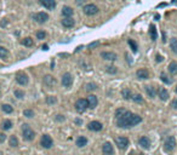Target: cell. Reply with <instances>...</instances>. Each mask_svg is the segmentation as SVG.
Listing matches in <instances>:
<instances>
[{
  "label": "cell",
  "mask_w": 177,
  "mask_h": 155,
  "mask_svg": "<svg viewBox=\"0 0 177 155\" xmlns=\"http://www.w3.org/2000/svg\"><path fill=\"white\" fill-rule=\"evenodd\" d=\"M141 121H142V118L140 115L125 110V113L122 115L117 118V125L119 127H122V129H127V127H132L135 125L140 124Z\"/></svg>",
  "instance_id": "6da1fadb"
},
{
  "label": "cell",
  "mask_w": 177,
  "mask_h": 155,
  "mask_svg": "<svg viewBox=\"0 0 177 155\" xmlns=\"http://www.w3.org/2000/svg\"><path fill=\"white\" fill-rule=\"evenodd\" d=\"M22 136L26 141H33L34 137H35V132L30 129V126L28 124H23L22 125Z\"/></svg>",
  "instance_id": "7a4b0ae2"
},
{
  "label": "cell",
  "mask_w": 177,
  "mask_h": 155,
  "mask_svg": "<svg viewBox=\"0 0 177 155\" xmlns=\"http://www.w3.org/2000/svg\"><path fill=\"white\" fill-rule=\"evenodd\" d=\"M83 11L87 16H93V15H96V13H98L100 9L95 4H86V5H84Z\"/></svg>",
  "instance_id": "3957f363"
},
{
  "label": "cell",
  "mask_w": 177,
  "mask_h": 155,
  "mask_svg": "<svg viewBox=\"0 0 177 155\" xmlns=\"http://www.w3.org/2000/svg\"><path fill=\"white\" fill-rule=\"evenodd\" d=\"M87 108H88L87 99H85V98H80L75 102V109L78 113H84Z\"/></svg>",
  "instance_id": "277c9868"
},
{
  "label": "cell",
  "mask_w": 177,
  "mask_h": 155,
  "mask_svg": "<svg viewBox=\"0 0 177 155\" xmlns=\"http://www.w3.org/2000/svg\"><path fill=\"white\" fill-rule=\"evenodd\" d=\"M176 139L174 136H170L166 138L165 141V143H164V148H165V150L166 152H172L175 149V147H176Z\"/></svg>",
  "instance_id": "5b68a950"
},
{
  "label": "cell",
  "mask_w": 177,
  "mask_h": 155,
  "mask_svg": "<svg viewBox=\"0 0 177 155\" xmlns=\"http://www.w3.org/2000/svg\"><path fill=\"white\" fill-rule=\"evenodd\" d=\"M40 144L43 145V148H46V149H49L53 145V141L52 138L49 136V134H43L41 139H40Z\"/></svg>",
  "instance_id": "8992f818"
},
{
  "label": "cell",
  "mask_w": 177,
  "mask_h": 155,
  "mask_svg": "<svg viewBox=\"0 0 177 155\" xmlns=\"http://www.w3.org/2000/svg\"><path fill=\"white\" fill-rule=\"evenodd\" d=\"M129 143H130V141L126 137H117L115 138V144L118 145L119 149H126Z\"/></svg>",
  "instance_id": "52a82bcc"
},
{
  "label": "cell",
  "mask_w": 177,
  "mask_h": 155,
  "mask_svg": "<svg viewBox=\"0 0 177 155\" xmlns=\"http://www.w3.org/2000/svg\"><path fill=\"white\" fill-rule=\"evenodd\" d=\"M33 18L35 19V21L38 22V23H45L47 19H49V15H47L46 12H38V13H35V15H33Z\"/></svg>",
  "instance_id": "ba28073f"
},
{
  "label": "cell",
  "mask_w": 177,
  "mask_h": 155,
  "mask_svg": "<svg viewBox=\"0 0 177 155\" xmlns=\"http://www.w3.org/2000/svg\"><path fill=\"white\" fill-rule=\"evenodd\" d=\"M72 84H73V76H72V74H69V73L63 74V76H62V85L64 87H71Z\"/></svg>",
  "instance_id": "9c48e42d"
},
{
  "label": "cell",
  "mask_w": 177,
  "mask_h": 155,
  "mask_svg": "<svg viewBox=\"0 0 177 155\" xmlns=\"http://www.w3.org/2000/svg\"><path fill=\"white\" fill-rule=\"evenodd\" d=\"M16 81L19 85H27V84H28V81H29V79H28V76H27L24 73H18L17 75H16Z\"/></svg>",
  "instance_id": "30bf717a"
},
{
  "label": "cell",
  "mask_w": 177,
  "mask_h": 155,
  "mask_svg": "<svg viewBox=\"0 0 177 155\" xmlns=\"http://www.w3.org/2000/svg\"><path fill=\"white\" fill-rule=\"evenodd\" d=\"M87 127H88V130H91V131H101L103 129V125H102L100 121H91V123H88Z\"/></svg>",
  "instance_id": "8fae6325"
},
{
  "label": "cell",
  "mask_w": 177,
  "mask_h": 155,
  "mask_svg": "<svg viewBox=\"0 0 177 155\" xmlns=\"http://www.w3.org/2000/svg\"><path fill=\"white\" fill-rule=\"evenodd\" d=\"M102 153L104 155H113L114 154V149H113V145L109 142H106L102 147Z\"/></svg>",
  "instance_id": "7c38bea8"
},
{
  "label": "cell",
  "mask_w": 177,
  "mask_h": 155,
  "mask_svg": "<svg viewBox=\"0 0 177 155\" xmlns=\"http://www.w3.org/2000/svg\"><path fill=\"white\" fill-rule=\"evenodd\" d=\"M87 104H88V108H91V109H93V108H96L97 104H98V101H97V97L95 95H90L87 96Z\"/></svg>",
  "instance_id": "4fadbf2b"
},
{
  "label": "cell",
  "mask_w": 177,
  "mask_h": 155,
  "mask_svg": "<svg viewBox=\"0 0 177 155\" xmlns=\"http://www.w3.org/2000/svg\"><path fill=\"white\" fill-rule=\"evenodd\" d=\"M40 4L45 6L47 10H52L56 8V0H40Z\"/></svg>",
  "instance_id": "5bb4252c"
},
{
  "label": "cell",
  "mask_w": 177,
  "mask_h": 155,
  "mask_svg": "<svg viewBox=\"0 0 177 155\" xmlns=\"http://www.w3.org/2000/svg\"><path fill=\"white\" fill-rule=\"evenodd\" d=\"M44 84L49 87V89H51V87H53L55 86V84H56V79L53 78V76H51V75H45L44 76Z\"/></svg>",
  "instance_id": "9a60e30c"
},
{
  "label": "cell",
  "mask_w": 177,
  "mask_h": 155,
  "mask_svg": "<svg viewBox=\"0 0 177 155\" xmlns=\"http://www.w3.org/2000/svg\"><path fill=\"white\" fill-rule=\"evenodd\" d=\"M101 57L103 59H107V61H115L117 59V53H114V52H102Z\"/></svg>",
  "instance_id": "2e32d148"
},
{
  "label": "cell",
  "mask_w": 177,
  "mask_h": 155,
  "mask_svg": "<svg viewBox=\"0 0 177 155\" xmlns=\"http://www.w3.org/2000/svg\"><path fill=\"white\" fill-rule=\"evenodd\" d=\"M138 144H140L141 147H143L145 149H148V148L151 147V141H149L148 137L143 136V137H141V138L138 139Z\"/></svg>",
  "instance_id": "e0dca14e"
},
{
  "label": "cell",
  "mask_w": 177,
  "mask_h": 155,
  "mask_svg": "<svg viewBox=\"0 0 177 155\" xmlns=\"http://www.w3.org/2000/svg\"><path fill=\"white\" fill-rule=\"evenodd\" d=\"M136 75H137L138 79H142V80H146L149 78V73L147 69H138L137 73H136Z\"/></svg>",
  "instance_id": "ac0fdd59"
},
{
  "label": "cell",
  "mask_w": 177,
  "mask_h": 155,
  "mask_svg": "<svg viewBox=\"0 0 177 155\" xmlns=\"http://www.w3.org/2000/svg\"><path fill=\"white\" fill-rule=\"evenodd\" d=\"M62 25L66 27V28H72L74 25V19L72 17H64L62 19Z\"/></svg>",
  "instance_id": "d6986e66"
},
{
  "label": "cell",
  "mask_w": 177,
  "mask_h": 155,
  "mask_svg": "<svg viewBox=\"0 0 177 155\" xmlns=\"http://www.w3.org/2000/svg\"><path fill=\"white\" fill-rule=\"evenodd\" d=\"M73 13H74V11H73L72 8H69V6H64V8L62 9V15L64 17H72Z\"/></svg>",
  "instance_id": "ffe728a7"
},
{
  "label": "cell",
  "mask_w": 177,
  "mask_h": 155,
  "mask_svg": "<svg viewBox=\"0 0 177 155\" xmlns=\"http://www.w3.org/2000/svg\"><path fill=\"white\" fill-rule=\"evenodd\" d=\"M159 97H160V99L161 101H167L169 99V92H167V90L166 89H160L159 90Z\"/></svg>",
  "instance_id": "44dd1931"
},
{
  "label": "cell",
  "mask_w": 177,
  "mask_h": 155,
  "mask_svg": "<svg viewBox=\"0 0 177 155\" xmlns=\"http://www.w3.org/2000/svg\"><path fill=\"white\" fill-rule=\"evenodd\" d=\"M149 35H151V39L152 40H156L158 33H156V29H155V25L154 24H151V27H149Z\"/></svg>",
  "instance_id": "7402d4cb"
},
{
  "label": "cell",
  "mask_w": 177,
  "mask_h": 155,
  "mask_svg": "<svg viewBox=\"0 0 177 155\" xmlns=\"http://www.w3.org/2000/svg\"><path fill=\"white\" fill-rule=\"evenodd\" d=\"M87 144V139H86V137H84V136H80L78 139H77V145L79 147V148H81V147H85Z\"/></svg>",
  "instance_id": "603a6c76"
},
{
  "label": "cell",
  "mask_w": 177,
  "mask_h": 155,
  "mask_svg": "<svg viewBox=\"0 0 177 155\" xmlns=\"http://www.w3.org/2000/svg\"><path fill=\"white\" fill-rule=\"evenodd\" d=\"M170 48H171L172 52L177 55V39L176 38H171V40H170Z\"/></svg>",
  "instance_id": "cb8c5ba5"
},
{
  "label": "cell",
  "mask_w": 177,
  "mask_h": 155,
  "mask_svg": "<svg viewBox=\"0 0 177 155\" xmlns=\"http://www.w3.org/2000/svg\"><path fill=\"white\" fill-rule=\"evenodd\" d=\"M22 45L23 46H26V48H32V46L34 45V43H33V39L32 38H24L23 40H22Z\"/></svg>",
  "instance_id": "d4e9b609"
},
{
  "label": "cell",
  "mask_w": 177,
  "mask_h": 155,
  "mask_svg": "<svg viewBox=\"0 0 177 155\" xmlns=\"http://www.w3.org/2000/svg\"><path fill=\"white\" fill-rule=\"evenodd\" d=\"M169 72L171 73L172 75L177 74V62H171L169 64Z\"/></svg>",
  "instance_id": "484cf974"
},
{
  "label": "cell",
  "mask_w": 177,
  "mask_h": 155,
  "mask_svg": "<svg viewBox=\"0 0 177 155\" xmlns=\"http://www.w3.org/2000/svg\"><path fill=\"white\" fill-rule=\"evenodd\" d=\"M160 79H161V81H162V83H165L166 85H171V84H172V79H170L165 73H162V74H161V75H160Z\"/></svg>",
  "instance_id": "4316f807"
},
{
  "label": "cell",
  "mask_w": 177,
  "mask_h": 155,
  "mask_svg": "<svg viewBox=\"0 0 177 155\" xmlns=\"http://www.w3.org/2000/svg\"><path fill=\"white\" fill-rule=\"evenodd\" d=\"M146 92L151 98H153L155 96V90H154L153 86H146Z\"/></svg>",
  "instance_id": "83f0119b"
},
{
  "label": "cell",
  "mask_w": 177,
  "mask_h": 155,
  "mask_svg": "<svg viewBox=\"0 0 177 155\" xmlns=\"http://www.w3.org/2000/svg\"><path fill=\"white\" fill-rule=\"evenodd\" d=\"M121 93H122V97H124L125 99H131V97H132V92L129 89H124L121 91Z\"/></svg>",
  "instance_id": "f1b7e54d"
},
{
  "label": "cell",
  "mask_w": 177,
  "mask_h": 155,
  "mask_svg": "<svg viewBox=\"0 0 177 155\" xmlns=\"http://www.w3.org/2000/svg\"><path fill=\"white\" fill-rule=\"evenodd\" d=\"M1 109H3V112L6 113V114H11V113L13 112V108H12L10 104H3V105H1Z\"/></svg>",
  "instance_id": "f546056e"
},
{
  "label": "cell",
  "mask_w": 177,
  "mask_h": 155,
  "mask_svg": "<svg viewBox=\"0 0 177 155\" xmlns=\"http://www.w3.org/2000/svg\"><path fill=\"white\" fill-rule=\"evenodd\" d=\"M9 143H10V145L11 147H18V139H17V137L16 136H11L10 137V139H9Z\"/></svg>",
  "instance_id": "4dcf8cb0"
},
{
  "label": "cell",
  "mask_w": 177,
  "mask_h": 155,
  "mask_svg": "<svg viewBox=\"0 0 177 155\" xmlns=\"http://www.w3.org/2000/svg\"><path fill=\"white\" fill-rule=\"evenodd\" d=\"M131 99L133 101V102H136V103H142V102H143V97H142L141 95H138V93H136V95H132Z\"/></svg>",
  "instance_id": "1f68e13d"
},
{
  "label": "cell",
  "mask_w": 177,
  "mask_h": 155,
  "mask_svg": "<svg viewBox=\"0 0 177 155\" xmlns=\"http://www.w3.org/2000/svg\"><path fill=\"white\" fill-rule=\"evenodd\" d=\"M8 56H9V51L6 50L5 48H3V46H0V58L5 59Z\"/></svg>",
  "instance_id": "d6a6232c"
},
{
  "label": "cell",
  "mask_w": 177,
  "mask_h": 155,
  "mask_svg": "<svg viewBox=\"0 0 177 155\" xmlns=\"http://www.w3.org/2000/svg\"><path fill=\"white\" fill-rule=\"evenodd\" d=\"M1 127H3V130H10L11 127H12V121L5 120L4 123H3V125H1Z\"/></svg>",
  "instance_id": "836d02e7"
},
{
  "label": "cell",
  "mask_w": 177,
  "mask_h": 155,
  "mask_svg": "<svg viewBox=\"0 0 177 155\" xmlns=\"http://www.w3.org/2000/svg\"><path fill=\"white\" fill-rule=\"evenodd\" d=\"M129 45H130V48H131V50L133 51V52H137V44H136L132 39H129Z\"/></svg>",
  "instance_id": "e575fe53"
},
{
  "label": "cell",
  "mask_w": 177,
  "mask_h": 155,
  "mask_svg": "<svg viewBox=\"0 0 177 155\" xmlns=\"http://www.w3.org/2000/svg\"><path fill=\"white\" fill-rule=\"evenodd\" d=\"M56 102H57L56 97H53V96H47L46 97V103L47 104H55Z\"/></svg>",
  "instance_id": "d590c367"
},
{
  "label": "cell",
  "mask_w": 177,
  "mask_h": 155,
  "mask_svg": "<svg viewBox=\"0 0 177 155\" xmlns=\"http://www.w3.org/2000/svg\"><path fill=\"white\" fill-rule=\"evenodd\" d=\"M23 115L26 118H33L34 116V112L32 109H26V110H23Z\"/></svg>",
  "instance_id": "8d00e7d4"
},
{
  "label": "cell",
  "mask_w": 177,
  "mask_h": 155,
  "mask_svg": "<svg viewBox=\"0 0 177 155\" xmlns=\"http://www.w3.org/2000/svg\"><path fill=\"white\" fill-rule=\"evenodd\" d=\"M37 38H38L39 40L45 39V38H46V33H45L44 30H39V32H37Z\"/></svg>",
  "instance_id": "74e56055"
},
{
  "label": "cell",
  "mask_w": 177,
  "mask_h": 155,
  "mask_svg": "<svg viewBox=\"0 0 177 155\" xmlns=\"http://www.w3.org/2000/svg\"><path fill=\"white\" fill-rule=\"evenodd\" d=\"M95 90H97L96 84H87L86 85V91H95Z\"/></svg>",
  "instance_id": "f35d334b"
},
{
  "label": "cell",
  "mask_w": 177,
  "mask_h": 155,
  "mask_svg": "<svg viewBox=\"0 0 177 155\" xmlns=\"http://www.w3.org/2000/svg\"><path fill=\"white\" fill-rule=\"evenodd\" d=\"M15 96H16L17 98H23V97H24V92H23L22 90H16V91H15Z\"/></svg>",
  "instance_id": "ab89813d"
},
{
  "label": "cell",
  "mask_w": 177,
  "mask_h": 155,
  "mask_svg": "<svg viewBox=\"0 0 177 155\" xmlns=\"http://www.w3.org/2000/svg\"><path fill=\"white\" fill-rule=\"evenodd\" d=\"M125 113V109H122V108H119V109H117L115 110V116L117 118H119L120 115H122V114Z\"/></svg>",
  "instance_id": "60d3db41"
},
{
  "label": "cell",
  "mask_w": 177,
  "mask_h": 155,
  "mask_svg": "<svg viewBox=\"0 0 177 155\" xmlns=\"http://www.w3.org/2000/svg\"><path fill=\"white\" fill-rule=\"evenodd\" d=\"M107 72L111 74H115L117 73V69H115V67H107Z\"/></svg>",
  "instance_id": "b9f144b4"
},
{
  "label": "cell",
  "mask_w": 177,
  "mask_h": 155,
  "mask_svg": "<svg viewBox=\"0 0 177 155\" xmlns=\"http://www.w3.org/2000/svg\"><path fill=\"white\" fill-rule=\"evenodd\" d=\"M98 45H100V41H93V43H91L90 45H88V48H90V49H93V48H97Z\"/></svg>",
  "instance_id": "7bdbcfd3"
},
{
  "label": "cell",
  "mask_w": 177,
  "mask_h": 155,
  "mask_svg": "<svg viewBox=\"0 0 177 155\" xmlns=\"http://www.w3.org/2000/svg\"><path fill=\"white\" fill-rule=\"evenodd\" d=\"M5 139H6V134L5 133H0V143H3Z\"/></svg>",
  "instance_id": "ee69618b"
},
{
  "label": "cell",
  "mask_w": 177,
  "mask_h": 155,
  "mask_svg": "<svg viewBox=\"0 0 177 155\" xmlns=\"http://www.w3.org/2000/svg\"><path fill=\"white\" fill-rule=\"evenodd\" d=\"M171 107L174 108V109H177V99H174L171 102Z\"/></svg>",
  "instance_id": "f6af8a7d"
},
{
  "label": "cell",
  "mask_w": 177,
  "mask_h": 155,
  "mask_svg": "<svg viewBox=\"0 0 177 155\" xmlns=\"http://www.w3.org/2000/svg\"><path fill=\"white\" fill-rule=\"evenodd\" d=\"M164 61V58H162V56H160V55H156V62H162Z\"/></svg>",
  "instance_id": "bcb514c9"
},
{
  "label": "cell",
  "mask_w": 177,
  "mask_h": 155,
  "mask_svg": "<svg viewBox=\"0 0 177 155\" xmlns=\"http://www.w3.org/2000/svg\"><path fill=\"white\" fill-rule=\"evenodd\" d=\"M75 3H77V5H84L85 4V0H75Z\"/></svg>",
  "instance_id": "7dc6e473"
},
{
  "label": "cell",
  "mask_w": 177,
  "mask_h": 155,
  "mask_svg": "<svg viewBox=\"0 0 177 155\" xmlns=\"http://www.w3.org/2000/svg\"><path fill=\"white\" fill-rule=\"evenodd\" d=\"M56 120H57V121H64V116H63V115H57Z\"/></svg>",
  "instance_id": "c3c4849f"
},
{
  "label": "cell",
  "mask_w": 177,
  "mask_h": 155,
  "mask_svg": "<svg viewBox=\"0 0 177 155\" xmlns=\"http://www.w3.org/2000/svg\"><path fill=\"white\" fill-rule=\"evenodd\" d=\"M75 124H77V125H81V124H83V120H80V119H75Z\"/></svg>",
  "instance_id": "681fc988"
},
{
  "label": "cell",
  "mask_w": 177,
  "mask_h": 155,
  "mask_svg": "<svg viewBox=\"0 0 177 155\" xmlns=\"http://www.w3.org/2000/svg\"><path fill=\"white\" fill-rule=\"evenodd\" d=\"M41 49H43L44 51H47V50H49V46H47V45H43V46H41Z\"/></svg>",
  "instance_id": "f907efd6"
},
{
  "label": "cell",
  "mask_w": 177,
  "mask_h": 155,
  "mask_svg": "<svg viewBox=\"0 0 177 155\" xmlns=\"http://www.w3.org/2000/svg\"><path fill=\"white\" fill-rule=\"evenodd\" d=\"M0 24H1V27H5L6 24H8V21H6V19H4V21H3L1 23H0Z\"/></svg>",
  "instance_id": "816d5d0a"
},
{
  "label": "cell",
  "mask_w": 177,
  "mask_h": 155,
  "mask_svg": "<svg viewBox=\"0 0 177 155\" xmlns=\"http://www.w3.org/2000/svg\"><path fill=\"white\" fill-rule=\"evenodd\" d=\"M155 19H156V21H158V19H160V16L159 15H155Z\"/></svg>",
  "instance_id": "f5cc1de1"
},
{
  "label": "cell",
  "mask_w": 177,
  "mask_h": 155,
  "mask_svg": "<svg viewBox=\"0 0 177 155\" xmlns=\"http://www.w3.org/2000/svg\"><path fill=\"white\" fill-rule=\"evenodd\" d=\"M129 155H136V154H135V153L132 152V153H130V154H129Z\"/></svg>",
  "instance_id": "db71d44e"
},
{
  "label": "cell",
  "mask_w": 177,
  "mask_h": 155,
  "mask_svg": "<svg viewBox=\"0 0 177 155\" xmlns=\"http://www.w3.org/2000/svg\"><path fill=\"white\" fill-rule=\"evenodd\" d=\"M175 91H176V93H177V87H176V90H175Z\"/></svg>",
  "instance_id": "11a10c76"
}]
</instances>
